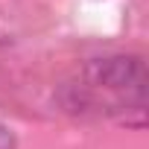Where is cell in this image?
Returning a JSON list of instances; mask_svg holds the SVG:
<instances>
[{
    "label": "cell",
    "instance_id": "obj_2",
    "mask_svg": "<svg viewBox=\"0 0 149 149\" xmlns=\"http://www.w3.org/2000/svg\"><path fill=\"white\" fill-rule=\"evenodd\" d=\"M0 149H15V137L6 126H0Z\"/></svg>",
    "mask_w": 149,
    "mask_h": 149
},
{
    "label": "cell",
    "instance_id": "obj_1",
    "mask_svg": "<svg viewBox=\"0 0 149 149\" xmlns=\"http://www.w3.org/2000/svg\"><path fill=\"white\" fill-rule=\"evenodd\" d=\"M85 82L94 91H105L120 97L126 105L143 108L146 100V64L134 53H114L100 56L85 64Z\"/></svg>",
    "mask_w": 149,
    "mask_h": 149
}]
</instances>
